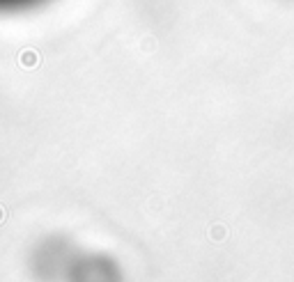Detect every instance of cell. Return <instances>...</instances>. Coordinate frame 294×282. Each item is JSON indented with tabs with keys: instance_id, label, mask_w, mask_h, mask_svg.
<instances>
[{
	"instance_id": "1",
	"label": "cell",
	"mask_w": 294,
	"mask_h": 282,
	"mask_svg": "<svg viewBox=\"0 0 294 282\" xmlns=\"http://www.w3.org/2000/svg\"><path fill=\"white\" fill-rule=\"evenodd\" d=\"M39 3H44V0H0V14L28 10V7H35Z\"/></svg>"
}]
</instances>
